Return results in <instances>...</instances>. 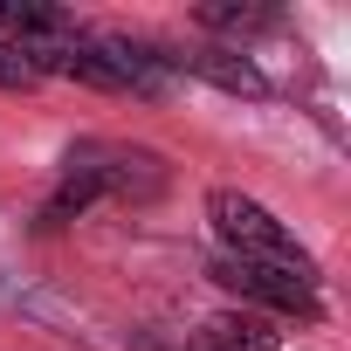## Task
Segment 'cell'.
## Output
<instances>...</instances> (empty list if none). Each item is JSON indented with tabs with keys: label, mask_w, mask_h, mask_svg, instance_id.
Listing matches in <instances>:
<instances>
[{
	"label": "cell",
	"mask_w": 351,
	"mask_h": 351,
	"mask_svg": "<svg viewBox=\"0 0 351 351\" xmlns=\"http://www.w3.org/2000/svg\"><path fill=\"white\" fill-rule=\"evenodd\" d=\"M35 83H42V76H35V69H28L8 42H0V90H35Z\"/></svg>",
	"instance_id": "52a82bcc"
},
{
	"label": "cell",
	"mask_w": 351,
	"mask_h": 351,
	"mask_svg": "<svg viewBox=\"0 0 351 351\" xmlns=\"http://www.w3.org/2000/svg\"><path fill=\"white\" fill-rule=\"evenodd\" d=\"M193 21L214 28V35H262V28H276V8H234V0H214V8H200Z\"/></svg>",
	"instance_id": "8992f818"
},
{
	"label": "cell",
	"mask_w": 351,
	"mask_h": 351,
	"mask_svg": "<svg viewBox=\"0 0 351 351\" xmlns=\"http://www.w3.org/2000/svg\"><path fill=\"white\" fill-rule=\"evenodd\" d=\"M214 282L255 310H276V317H317V276H289V269H269V262H234V255H214Z\"/></svg>",
	"instance_id": "3957f363"
},
{
	"label": "cell",
	"mask_w": 351,
	"mask_h": 351,
	"mask_svg": "<svg viewBox=\"0 0 351 351\" xmlns=\"http://www.w3.org/2000/svg\"><path fill=\"white\" fill-rule=\"evenodd\" d=\"M207 221H214V234H221V255H234V262H269V269H289V276H317L310 255L296 248V234H289L262 200H248V193H234V186H214V193H207Z\"/></svg>",
	"instance_id": "6da1fadb"
},
{
	"label": "cell",
	"mask_w": 351,
	"mask_h": 351,
	"mask_svg": "<svg viewBox=\"0 0 351 351\" xmlns=\"http://www.w3.org/2000/svg\"><path fill=\"white\" fill-rule=\"evenodd\" d=\"M62 180L83 186L90 200H158L165 193V158L145 145H110V138H83L62 158Z\"/></svg>",
	"instance_id": "7a4b0ae2"
},
{
	"label": "cell",
	"mask_w": 351,
	"mask_h": 351,
	"mask_svg": "<svg viewBox=\"0 0 351 351\" xmlns=\"http://www.w3.org/2000/svg\"><path fill=\"white\" fill-rule=\"evenodd\" d=\"M193 351H276V330L255 310H221L193 330Z\"/></svg>",
	"instance_id": "5b68a950"
},
{
	"label": "cell",
	"mask_w": 351,
	"mask_h": 351,
	"mask_svg": "<svg viewBox=\"0 0 351 351\" xmlns=\"http://www.w3.org/2000/svg\"><path fill=\"white\" fill-rule=\"evenodd\" d=\"M165 69H186V76L228 90V97H269V76H262L241 49H180V56L165 49Z\"/></svg>",
	"instance_id": "277c9868"
}]
</instances>
